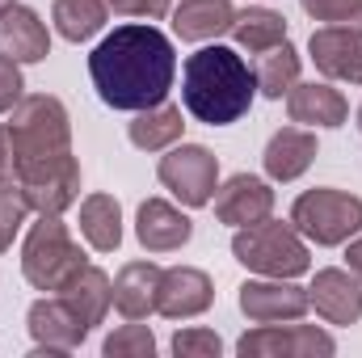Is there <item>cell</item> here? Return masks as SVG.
Instances as JSON below:
<instances>
[{
    "label": "cell",
    "instance_id": "6da1fadb",
    "mask_svg": "<svg viewBox=\"0 0 362 358\" xmlns=\"http://www.w3.org/2000/svg\"><path fill=\"white\" fill-rule=\"evenodd\" d=\"M173 72H177L173 42L156 25H139V21L105 34L89 55V76L101 101L131 114L160 105L173 89Z\"/></svg>",
    "mask_w": 362,
    "mask_h": 358
},
{
    "label": "cell",
    "instance_id": "7a4b0ae2",
    "mask_svg": "<svg viewBox=\"0 0 362 358\" xmlns=\"http://www.w3.org/2000/svg\"><path fill=\"white\" fill-rule=\"evenodd\" d=\"M253 93H257V76L245 64V55H236L232 47L211 42L185 59L181 101L206 127H228V122L245 118L253 105Z\"/></svg>",
    "mask_w": 362,
    "mask_h": 358
},
{
    "label": "cell",
    "instance_id": "3957f363",
    "mask_svg": "<svg viewBox=\"0 0 362 358\" xmlns=\"http://www.w3.org/2000/svg\"><path fill=\"white\" fill-rule=\"evenodd\" d=\"M85 266H89V262H85L81 245L72 241V232H68V224H64L59 215H42V219L30 228L25 249H21V270H25V278H30L38 291L59 295Z\"/></svg>",
    "mask_w": 362,
    "mask_h": 358
},
{
    "label": "cell",
    "instance_id": "277c9868",
    "mask_svg": "<svg viewBox=\"0 0 362 358\" xmlns=\"http://www.w3.org/2000/svg\"><path fill=\"white\" fill-rule=\"evenodd\" d=\"M232 253L245 270H257L266 278H295V274H308L312 266L308 245L299 241V228L282 219H262V224L240 228L232 241Z\"/></svg>",
    "mask_w": 362,
    "mask_h": 358
},
{
    "label": "cell",
    "instance_id": "5b68a950",
    "mask_svg": "<svg viewBox=\"0 0 362 358\" xmlns=\"http://www.w3.org/2000/svg\"><path fill=\"white\" fill-rule=\"evenodd\" d=\"M17 148V165L34 161V156H55L72 148V127H68V110L59 97L51 93H30L13 105V118L4 122Z\"/></svg>",
    "mask_w": 362,
    "mask_h": 358
},
{
    "label": "cell",
    "instance_id": "8992f818",
    "mask_svg": "<svg viewBox=\"0 0 362 358\" xmlns=\"http://www.w3.org/2000/svg\"><path fill=\"white\" fill-rule=\"evenodd\" d=\"M291 224L316 245H346L354 232H362V198L346 194V190H333V185L308 190L295 198Z\"/></svg>",
    "mask_w": 362,
    "mask_h": 358
},
{
    "label": "cell",
    "instance_id": "52a82bcc",
    "mask_svg": "<svg viewBox=\"0 0 362 358\" xmlns=\"http://www.w3.org/2000/svg\"><path fill=\"white\" fill-rule=\"evenodd\" d=\"M17 185H21L30 211H38V215H64L81 198V165H76L72 148L55 152V156H34V161L17 165Z\"/></svg>",
    "mask_w": 362,
    "mask_h": 358
},
{
    "label": "cell",
    "instance_id": "ba28073f",
    "mask_svg": "<svg viewBox=\"0 0 362 358\" xmlns=\"http://www.w3.org/2000/svg\"><path fill=\"white\" fill-rule=\"evenodd\" d=\"M156 173L165 181V190H173L185 207H206L219 185V161L202 144H181L169 156H160Z\"/></svg>",
    "mask_w": 362,
    "mask_h": 358
},
{
    "label": "cell",
    "instance_id": "9c48e42d",
    "mask_svg": "<svg viewBox=\"0 0 362 358\" xmlns=\"http://www.w3.org/2000/svg\"><path fill=\"white\" fill-rule=\"evenodd\" d=\"M236 350L245 358H312V354H333L337 342L316 329V325H262L253 333H245L236 342Z\"/></svg>",
    "mask_w": 362,
    "mask_h": 358
},
{
    "label": "cell",
    "instance_id": "30bf717a",
    "mask_svg": "<svg viewBox=\"0 0 362 358\" xmlns=\"http://www.w3.org/2000/svg\"><path fill=\"white\" fill-rule=\"evenodd\" d=\"M25 325H30V337L38 342V350H47V354H68V350H76V346L93 333L89 325L68 308L64 295L38 299V304L30 308Z\"/></svg>",
    "mask_w": 362,
    "mask_h": 358
},
{
    "label": "cell",
    "instance_id": "8fae6325",
    "mask_svg": "<svg viewBox=\"0 0 362 358\" xmlns=\"http://www.w3.org/2000/svg\"><path fill=\"white\" fill-rule=\"evenodd\" d=\"M308 291L291 287V278H270V282H245L240 287V312L253 325H286L308 312Z\"/></svg>",
    "mask_w": 362,
    "mask_h": 358
},
{
    "label": "cell",
    "instance_id": "7c38bea8",
    "mask_svg": "<svg viewBox=\"0 0 362 358\" xmlns=\"http://www.w3.org/2000/svg\"><path fill=\"white\" fill-rule=\"evenodd\" d=\"M270 211H274V190L262 178H253V173H236V178L223 181V190H215L219 224L249 228V224L270 219Z\"/></svg>",
    "mask_w": 362,
    "mask_h": 358
},
{
    "label": "cell",
    "instance_id": "4fadbf2b",
    "mask_svg": "<svg viewBox=\"0 0 362 358\" xmlns=\"http://www.w3.org/2000/svg\"><path fill=\"white\" fill-rule=\"evenodd\" d=\"M312 59L325 76L362 85V30L354 25H325L312 34Z\"/></svg>",
    "mask_w": 362,
    "mask_h": 358
},
{
    "label": "cell",
    "instance_id": "5bb4252c",
    "mask_svg": "<svg viewBox=\"0 0 362 358\" xmlns=\"http://www.w3.org/2000/svg\"><path fill=\"white\" fill-rule=\"evenodd\" d=\"M51 51V34L47 21L25 8V4H8L0 8V55H8L13 64H38Z\"/></svg>",
    "mask_w": 362,
    "mask_h": 358
},
{
    "label": "cell",
    "instance_id": "9a60e30c",
    "mask_svg": "<svg viewBox=\"0 0 362 358\" xmlns=\"http://www.w3.org/2000/svg\"><path fill=\"white\" fill-rule=\"evenodd\" d=\"M215 299V287L202 270L194 266H173L160 278V295H156V312L169 321H189L198 312H206Z\"/></svg>",
    "mask_w": 362,
    "mask_h": 358
},
{
    "label": "cell",
    "instance_id": "2e32d148",
    "mask_svg": "<svg viewBox=\"0 0 362 358\" xmlns=\"http://www.w3.org/2000/svg\"><path fill=\"white\" fill-rule=\"evenodd\" d=\"M308 304H312L329 325H354V321L362 316L358 274H346V270H320L316 282L308 287Z\"/></svg>",
    "mask_w": 362,
    "mask_h": 358
},
{
    "label": "cell",
    "instance_id": "e0dca14e",
    "mask_svg": "<svg viewBox=\"0 0 362 358\" xmlns=\"http://www.w3.org/2000/svg\"><path fill=\"white\" fill-rule=\"evenodd\" d=\"M135 236H139V245H144L148 253H173V249H181V245L194 236V224H189V215H181L173 202L148 198V202L139 207Z\"/></svg>",
    "mask_w": 362,
    "mask_h": 358
},
{
    "label": "cell",
    "instance_id": "ac0fdd59",
    "mask_svg": "<svg viewBox=\"0 0 362 358\" xmlns=\"http://www.w3.org/2000/svg\"><path fill=\"white\" fill-rule=\"evenodd\" d=\"M160 278L165 270L156 262H131V266L118 270L114 278V308L127 316V321H144L156 312V295H160Z\"/></svg>",
    "mask_w": 362,
    "mask_h": 358
},
{
    "label": "cell",
    "instance_id": "d6986e66",
    "mask_svg": "<svg viewBox=\"0 0 362 358\" xmlns=\"http://www.w3.org/2000/svg\"><path fill=\"white\" fill-rule=\"evenodd\" d=\"M286 114L291 122H303V127H341L350 118V105L333 85L312 81V85H295L286 93Z\"/></svg>",
    "mask_w": 362,
    "mask_h": 358
},
{
    "label": "cell",
    "instance_id": "ffe728a7",
    "mask_svg": "<svg viewBox=\"0 0 362 358\" xmlns=\"http://www.w3.org/2000/svg\"><path fill=\"white\" fill-rule=\"evenodd\" d=\"M236 8L232 0H181L173 8V30L185 42H211L219 34H232Z\"/></svg>",
    "mask_w": 362,
    "mask_h": 358
},
{
    "label": "cell",
    "instance_id": "44dd1931",
    "mask_svg": "<svg viewBox=\"0 0 362 358\" xmlns=\"http://www.w3.org/2000/svg\"><path fill=\"white\" fill-rule=\"evenodd\" d=\"M266 173L274 181H295L299 173H308V165L316 161V135L299 131V127H282L274 131V139L266 144Z\"/></svg>",
    "mask_w": 362,
    "mask_h": 358
},
{
    "label": "cell",
    "instance_id": "7402d4cb",
    "mask_svg": "<svg viewBox=\"0 0 362 358\" xmlns=\"http://www.w3.org/2000/svg\"><path fill=\"white\" fill-rule=\"evenodd\" d=\"M59 295L68 299V308L93 329V325L105 321V312H110V304H114V282H110L97 266H85Z\"/></svg>",
    "mask_w": 362,
    "mask_h": 358
},
{
    "label": "cell",
    "instance_id": "603a6c76",
    "mask_svg": "<svg viewBox=\"0 0 362 358\" xmlns=\"http://www.w3.org/2000/svg\"><path fill=\"white\" fill-rule=\"evenodd\" d=\"M181 131H185L181 105L160 101V105H152V110H139L127 135H131V144L144 148V152H165V148H173L181 139Z\"/></svg>",
    "mask_w": 362,
    "mask_h": 358
},
{
    "label": "cell",
    "instance_id": "cb8c5ba5",
    "mask_svg": "<svg viewBox=\"0 0 362 358\" xmlns=\"http://www.w3.org/2000/svg\"><path fill=\"white\" fill-rule=\"evenodd\" d=\"M81 232L97 253H114L122 245V207L110 194H89L81 202Z\"/></svg>",
    "mask_w": 362,
    "mask_h": 358
},
{
    "label": "cell",
    "instance_id": "d4e9b609",
    "mask_svg": "<svg viewBox=\"0 0 362 358\" xmlns=\"http://www.w3.org/2000/svg\"><path fill=\"white\" fill-rule=\"evenodd\" d=\"M232 38H236L240 51L262 55V51H270L278 42H286V17L274 13V8H245L232 21Z\"/></svg>",
    "mask_w": 362,
    "mask_h": 358
},
{
    "label": "cell",
    "instance_id": "484cf974",
    "mask_svg": "<svg viewBox=\"0 0 362 358\" xmlns=\"http://www.w3.org/2000/svg\"><path fill=\"white\" fill-rule=\"evenodd\" d=\"M253 76H257V93H266L270 101H278L282 93H291L295 81H299V55H295V47L291 42H278L270 51H262Z\"/></svg>",
    "mask_w": 362,
    "mask_h": 358
},
{
    "label": "cell",
    "instance_id": "4316f807",
    "mask_svg": "<svg viewBox=\"0 0 362 358\" xmlns=\"http://www.w3.org/2000/svg\"><path fill=\"white\" fill-rule=\"evenodd\" d=\"M105 13H110L105 0H55L51 21H55V30L68 42H85V38H93L105 25Z\"/></svg>",
    "mask_w": 362,
    "mask_h": 358
},
{
    "label": "cell",
    "instance_id": "83f0119b",
    "mask_svg": "<svg viewBox=\"0 0 362 358\" xmlns=\"http://www.w3.org/2000/svg\"><path fill=\"white\" fill-rule=\"evenodd\" d=\"M110 358H152L156 354V337H152V329L148 325H122V329H114L110 337H105V346H101Z\"/></svg>",
    "mask_w": 362,
    "mask_h": 358
},
{
    "label": "cell",
    "instance_id": "f1b7e54d",
    "mask_svg": "<svg viewBox=\"0 0 362 358\" xmlns=\"http://www.w3.org/2000/svg\"><path fill=\"white\" fill-rule=\"evenodd\" d=\"M25 215H30V202H25L21 185L17 181H0V253L13 245V236L25 224Z\"/></svg>",
    "mask_w": 362,
    "mask_h": 358
},
{
    "label": "cell",
    "instance_id": "f546056e",
    "mask_svg": "<svg viewBox=\"0 0 362 358\" xmlns=\"http://www.w3.org/2000/svg\"><path fill=\"white\" fill-rule=\"evenodd\" d=\"M312 21L325 25H354L362 30V0H299Z\"/></svg>",
    "mask_w": 362,
    "mask_h": 358
},
{
    "label": "cell",
    "instance_id": "4dcf8cb0",
    "mask_svg": "<svg viewBox=\"0 0 362 358\" xmlns=\"http://www.w3.org/2000/svg\"><path fill=\"white\" fill-rule=\"evenodd\" d=\"M223 350V342L211 329H181L173 337V354L177 358H215Z\"/></svg>",
    "mask_w": 362,
    "mask_h": 358
},
{
    "label": "cell",
    "instance_id": "1f68e13d",
    "mask_svg": "<svg viewBox=\"0 0 362 358\" xmlns=\"http://www.w3.org/2000/svg\"><path fill=\"white\" fill-rule=\"evenodd\" d=\"M21 89H25L21 68H17L8 55H0V114H4V110H13V105L21 101Z\"/></svg>",
    "mask_w": 362,
    "mask_h": 358
},
{
    "label": "cell",
    "instance_id": "d6a6232c",
    "mask_svg": "<svg viewBox=\"0 0 362 358\" xmlns=\"http://www.w3.org/2000/svg\"><path fill=\"white\" fill-rule=\"evenodd\" d=\"M114 13H127V17H148V21H156V17H169V0H105Z\"/></svg>",
    "mask_w": 362,
    "mask_h": 358
},
{
    "label": "cell",
    "instance_id": "836d02e7",
    "mask_svg": "<svg viewBox=\"0 0 362 358\" xmlns=\"http://www.w3.org/2000/svg\"><path fill=\"white\" fill-rule=\"evenodd\" d=\"M0 181H17V148L8 127H0Z\"/></svg>",
    "mask_w": 362,
    "mask_h": 358
},
{
    "label": "cell",
    "instance_id": "e575fe53",
    "mask_svg": "<svg viewBox=\"0 0 362 358\" xmlns=\"http://www.w3.org/2000/svg\"><path fill=\"white\" fill-rule=\"evenodd\" d=\"M346 258H350V270H354V274L362 278V236L354 241V245H350V253H346Z\"/></svg>",
    "mask_w": 362,
    "mask_h": 358
},
{
    "label": "cell",
    "instance_id": "d590c367",
    "mask_svg": "<svg viewBox=\"0 0 362 358\" xmlns=\"http://www.w3.org/2000/svg\"><path fill=\"white\" fill-rule=\"evenodd\" d=\"M8 4H17V0H0V8H8Z\"/></svg>",
    "mask_w": 362,
    "mask_h": 358
},
{
    "label": "cell",
    "instance_id": "8d00e7d4",
    "mask_svg": "<svg viewBox=\"0 0 362 358\" xmlns=\"http://www.w3.org/2000/svg\"><path fill=\"white\" fill-rule=\"evenodd\" d=\"M358 131H362V105H358Z\"/></svg>",
    "mask_w": 362,
    "mask_h": 358
}]
</instances>
